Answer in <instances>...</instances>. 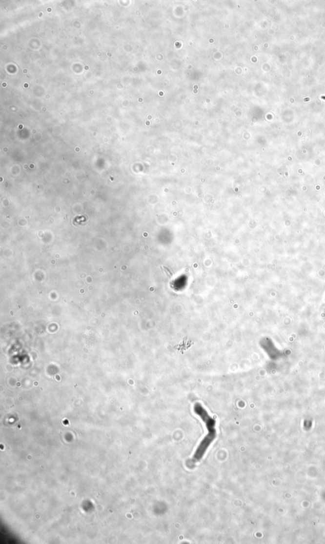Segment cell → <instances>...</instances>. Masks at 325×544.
<instances>
[{"instance_id":"6da1fadb","label":"cell","mask_w":325,"mask_h":544,"mask_svg":"<svg viewBox=\"0 0 325 544\" xmlns=\"http://www.w3.org/2000/svg\"><path fill=\"white\" fill-rule=\"evenodd\" d=\"M215 438H216V430L208 431L207 435L202 440L201 443L196 451L195 454L194 455L193 460H192L193 463H197L203 458L206 450H207L211 443L214 442Z\"/></svg>"},{"instance_id":"7a4b0ae2","label":"cell","mask_w":325,"mask_h":544,"mask_svg":"<svg viewBox=\"0 0 325 544\" xmlns=\"http://www.w3.org/2000/svg\"><path fill=\"white\" fill-rule=\"evenodd\" d=\"M194 411L196 414L202 419V421L205 423L206 429L208 431H214L215 429V425H216V421L209 415L205 409L202 406L200 403H196L194 406Z\"/></svg>"}]
</instances>
